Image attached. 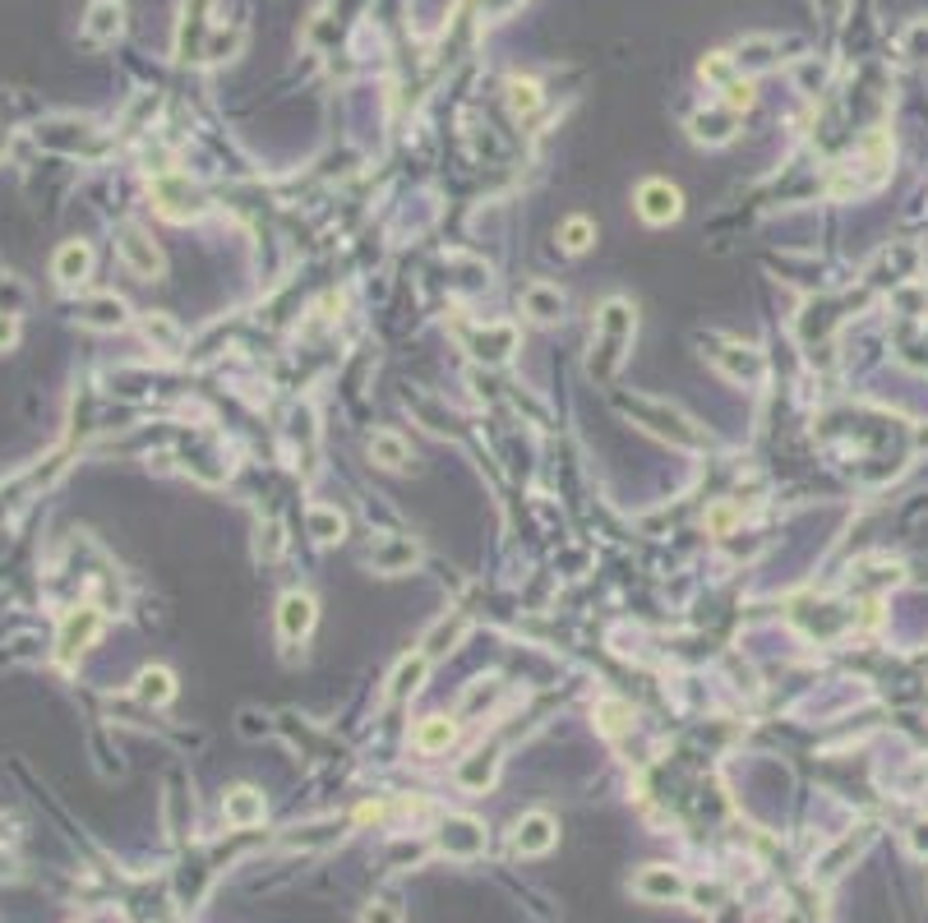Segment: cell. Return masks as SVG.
Listing matches in <instances>:
<instances>
[{"label":"cell","mask_w":928,"mask_h":923,"mask_svg":"<svg viewBox=\"0 0 928 923\" xmlns=\"http://www.w3.org/2000/svg\"><path fill=\"white\" fill-rule=\"evenodd\" d=\"M633 328H638V319H633V310H628L624 300H605L601 314H596V356H591V374L596 379L615 374V365L624 360L628 342H633Z\"/></svg>","instance_id":"6da1fadb"},{"label":"cell","mask_w":928,"mask_h":923,"mask_svg":"<svg viewBox=\"0 0 928 923\" xmlns=\"http://www.w3.org/2000/svg\"><path fill=\"white\" fill-rule=\"evenodd\" d=\"M633 204H638L642 222H651V227H665V222H675V217L684 213V194H679L670 180H642Z\"/></svg>","instance_id":"7a4b0ae2"},{"label":"cell","mask_w":928,"mask_h":923,"mask_svg":"<svg viewBox=\"0 0 928 923\" xmlns=\"http://www.w3.org/2000/svg\"><path fill=\"white\" fill-rule=\"evenodd\" d=\"M116 250H121L125 268H130L134 277H144V282L162 277V250H157V245L139 227H121V231H116Z\"/></svg>","instance_id":"3957f363"},{"label":"cell","mask_w":928,"mask_h":923,"mask_svg":"<svg viewBox=\"0 0 928 923\" xmlns=\"http://www.w3.org/2000/svg\"><path fill=\"white\" fill-rule=\"evenodd\" d=\"M314 619H319V605H314L310 591H287L278 605V633L282 642H305L314 628Z\"/></svg>","instance_id":"277c9868"},{"label":"cell","mask_w":928,"mask_h":923,"mask_svg":"<svg viewBox=\"0 0 928 923\" xmlns=\"http://www.w3.org/2000/svg\"><path fill=\"white\" fill-rule=\"evenodd\" d=\"M97 633H102V614H97L93 605H84V610H74L70 619L61 624V642H56L61 651H56V656H61L65 665H70L74 656H84V651L93 647Z\"/></svg>","instance_id":"5b68a950"},{"label":"cell","mask_w":928,"mask_h":923,"mask_svg":"<svg viewBox=\"0 0 928 923\" xmlns=\"http://www.w3.org/2000/svg\"><path fill=\"white\" fill-rule=\"evenodd\" d=\"M125 28V5L121 0H93L88 5V19H84V42L88 47H107L116 42Z\"/></svg>","instance_id":"8992f818"},{"label":"cell","mask_w":928,"mask_h":923,"mask_svg":"<svg viewBox=\"0 0 928 923\" xmlns=\"http://www.w3.org/2000/svg\"><path fill=\"white\" fill-rule=\"evenodd\" d=\"M88 273H93V250H88V240H65L61 250H56V259H51V277H56L61 287H84Z\"/></svg>","instance_id":"52a82bcc"},{"label":"cell","mask_w":928,"mask_h":923,"mask_svg":"<svg viewBox=\"0 0 928 923\" xmlns=\"http://www.w3.org/2000/svg\"><path fill=\"white\" fill-rule=\"evenodd\" d=\"M555 840H559V827L550 813H527V817H518V827H513V850L518 854H545Z\"/></svg>","instance_id":"ba28073f"},{"label":"cell","mask_w":928,"mask_h":923,"mask_svg":"<svg viewBox=\"0 0 928 923\" xmlns=\"http://www.w3.org/2000/svg\"><path fill=\"white\" fill-rule=\"evenodd\" d=\"M444 854H458V859H471V854L485 850V831L476 817H448L444 822V836H439Z\"/></svg>","instance_id":"9c48e42d"},{"label":"cell","mask_w":928,"mask_h":923,"mask_svg":"<svg viewBox=\"0 0 928 923\" xmlns=\"http://www.w3.org/2000/svg\"><path fill=\"white\" fill-rule=\"evenodd\" d=\"M421 559V550H416V540H407V536H384L379 545L370 550V564H374V573H407L411 564Z\"/></svg>","instance_id":"30bf717a"},{"label":"cell","mask_w":928,"mask_h":923,"mask_svg":"<svg viewBox=\"0 0 928 923\" xmlns=\"http://www.w3.org/2000/svg\"><path fill=\"white\" fill-rule=\"evenodd\" d=\"M153 194H157V208H162L167 217H176V222H181V217H194V213H199V204H194L199 194L190 190V180H185V176H162V180L153 185Z\"/></svg>","instance_id":"8fae6325"},{"label":"cell","mask_w":928,"mask_h":923,"mask_svg":"<svg viewBox=\"0 0 928 923\" xmlns=\"http://www.w3.org/2000/svg\"><path fill=\"white\" fill-rule=\"evenodd\" d=\"M222 817H227L231 827H254V822H264V794L254 790V785H236V790H227V799H222Z\"/></svg>","instance_id":"7c38bea8"},{"label":"cell","mask_w":928,"mask_h":923,"mask_svg":"<svg viewBox=\"0 0 928 923\" xmlns=\"http://www.w3.org/2000/svg\"><path fill=\"white\" fill-rule=\"evenodd\" d=\"M522 310L536 319V324H559L564 319V291L550 287V282H531L522 291Z\"/></svg>","instance_id":"4fadbf2b"},{"label":"cell","mask_w":928,"mask_h":923,"mask_svg":"<svg viewBox=\"0 0 928 923\" xmlns=\"http://www.w3.org/2000/svg\"><path fill=\"white\" fill-rule=\"evenodd\" d=\"M633 891H638L642 900H679L688 891V882L675 873V868H647V873H638Z\"/></svg>","instance_id":"5bb4252c"},{"label":"cell","mask_w":928,"mask_h":923,"mask_svg":"<svg viewBox=\"0 0 928 923\" xmlns=\"http://www.w3.org/2000/svg\"><path fill=\"white\" fill-rule=\"evenodd\" d=\"M628 411H638V416H651V420H661L656 425V434H670V439H679V444H702V434L688 425L679 411H670V407H651V402H633Z\"/></svg>","instance_id":"9a60e30c"},{"label":"cell","mask_w":928,"mask_h":923,"mask_svg":"<svg viewBox=\"0 0 928 923\" xmlns=\"http://www.w3.org/2000/svg\"><path fill=\"white\" fill-rule=\"evenodd\" d=\"M370 457L379 462L384 471H402L411 462V448H407V439H402L398 430H379L370 439Z\"/></svg>","instance_id":"2e32d148"},{"label":"cell","mask_w":928,"mask_h":923,"mask_svg":"<svg viewBox=\"0 0 928 923\" xmlns=\"http://www.w3.org/2000/svg\"><path fill=\"white\" fill-rule=\"evenodd\" d=\"M305 527H310V536L319 540V545H333V540L347 536V517H342L333 504H310V513H305Z\"/></svg>","instance_id":"e0dca14e"},{"label":"cell","mask_w":928,"mask_h":923,"mask_svg":"<svg viewBox=\"0 0 928 923\" xmlns=\"http://www.w3.org/2000/svg\"><path fill=\"white\" fill-rule=\"evenodd\" d=\"M134 693L144 697L148 707H167L171 697H176V674L167 670V665H148L144 674H139V688Z\"/></svg>","instance_id":"ac0fdd59"},{"label":"cell","mask_w":928,"mask_h":923,"mask_svg":"<svg viewBox=\"0 0 928 923\" xmlns=\"http://www.w3.org/2000/svg\"><path fill=\"white\" fill-rule=\"evenodd\" d=\"M518 347V333L508 324H490L485 333H476V342H471V351L481 360H490V365H499V360H508V351Z\"/></svg>","instance_id":"d6986e66"},{"label":"cell","mask_w":928,"mask_h":923,"mask_svg":"<svg viewBox=\"0 0 928 923\" xmlns=\"http://www.w3.org/2000/svg\"><path fill=\"white\" fill-rule=\"evenodd\" d=\"M430 665L434 660L425 656V651H416V656H407L393 670V679H388V697H407V693H416V688L425 684V674H430Z\"/></svg>","instance_id":"ffe728a7"},{"label":"cell","mask_w":928,"mask_h":923,"mask_svg":"<svg viewBox=\"0 0 928 923\" xmlns=\"http://www.w3.org/2000/svg\"><path fill=\"white\" fill-rule=\"evenodd\" d=\"M411 739H416V748H421V753H444V748L458 739V725H453L448 716H425L421 725H416V734H411Z\"/></svg>","instance_id":"44dd1931"},{"label":"cell","mask_w":928,"mask_h":923,"mask_svg":"<svg viewBox=\"0 0 928 923\" xmlns=\"http://www.w3.org/2000/svg\"><path fill=\"white\" fill-rule=\"evenodd\" d=\"M125 314H130V310H125V300L107 291V296H93V300H88L79 319H84L88 328H121V324H125Z\"/></svg>","instance_id":"7402d4cb"},{"label":"cell","mask_w":928,"mask_h":923,"mask_svg":"<svg viewBox=\"0 0 928 923\" xmlns=\"http://www.w3.org/2000/svg\"><path fill=\"white\" fill-rule=\"evenodd\" d=\"M735 134V111H721V116H693V139L698 144H725Z\"/></svg>","instance_id":"603a6c76"},{"label":"cell","mask_w":928,"mask_h":923,"mask_svg":"<svg viewBox=\"0 0 928 923\" xmlns=\"http://www.w3.org/2000/svg\"><path fill=\"white\" fill-rule=\"evenodd\" d=\"M144 337L162 351H181V342H185V333L171 324L167 314H144Z\"/></svg>","instance_id":"cb8c5ba5"},{"label":"cell","mask_w":928,"mask_h":923,"mask_svg":"<svg viewBox=\"0 0 928 923\" xmlns=\"http://www.w3.org/2000/svg\"><path fill=\"white\" fill-rule=\"evenodd\" d=\"M712 356H716V365L730 370L735 379H762V374H767V360H762L753 347H744V356H725V351H712Z\"/></svg>","instance_id":"d4e9b609"},{"label":"cell","mask_w":928,"mask_h":923,"mask_svg":"<svg viewBox=\"0 0 928 923\" xmlns=\"http://www.w3.org/2000/svg\"><path fill=\"white\" fill-rule=\"evenodd\" d=\"M596 240V227H591L587 217H564V227H559V245H564L568 254H582Z\"/></svg>","instance_id":"484cf974"},{"label":"cell","mask_w":928,"mask_h":923,"mask_svg":"<svg viewBox=\"0 0 928 923\" xmlns=\"http://www.w3.org/2000/svg\"><path fill=\"white\" fill-rule=\"evenodd\" d=\"M458 780L467 790H485V785L495 780V753H476V762H467V767L458 771Z\"/></svg>","instance_id":"4316f807"},{"label":"cell","mask_w":928,"mask_h":923,"mask_svg":"<svg viewBox=\"0 0 928 923\" xmlns=\"http://www.w3.org/2000/svg\"><path fill=\"white\" fill-rule=\"evenodd\" d=\"M508 107L518 111V116H531V111L541 107V88L531 84V79H513L508 84Z\"/></svg>","instance_id":"83f0119b"},{"label":"cell","mask_w":928,"mask_h":923,"mask_svg":"<svg viewBox=\"0 0 928 923\" xmlns=\"http://www.w3.org/2000/svg\"><path fill=\"white\" fill-rule=\"evenodd\" d=\"M596 716H601V725H605L610 734H619V730L628 725V716H633V711H628L624 702H601V711H596Z\"/></svg>","instance_id":"f1b7e54d"},{"label":"cell","mask_w":928,"mask_h":923,"mask_svg":"<svg viewBox=\"0 0 928 923\" xmlns=\"http://www.w3.org/2000/svg\"><path fill=\"white\" fill-rule=\"evenodd\" d=\"M725 111H748L753 107V84H744V79H735V84H725Z\"/></svg>","instance_id":"f546056e"},{"label":"cell","mask_w":928,"mask_h":923,"mask_svg":"<svg viewBox=\"0 0 928 923\" xmlns=\"http://www.w3.org/2000/svg\"><path fill=\"white\" fill-rule=\"evenodd\" d=\"M361 923H402V910L393 900H379V905H365Z\"/></svg>","instance_id":"4dcf8cb0"},{"label":"cell","mask_w":928,"mask_h":923,"mask_svg":"<svg viewBox=\"0 0 928 923\" xmlns=\"http://www.w3.org/2000/svg\"><path fill=\"white\" fill-rule=\"evenodd\" d=\"M730 70H735V56H712L707 65H702V79H716V84H735V79H730Z\"/></svg>","instance_id":"1f68e13d"},{"label":"cell","mask_w":928,"mask_h":923,"mask_svg":"<svg viewBox=\"0 0 928 923\" xmlns=\"http://www.w3.org/2000/svg\"><path fill=\"white\" fill-rule=\"evenodd\" d=\"M14 342H19V314H0V351H10Z\"/></svg>","instance_id":"d6a6232c"},{"label":"cell","mask_w":928,"mask_h":923,"mask_svg":"<svg viewBox=\"0 0 928 923\" xmlns=\"http://www.w3.org/2000/svg\"><path fill=\"white\" fill-rule=\"evenodd\" d=\"M707 527H712V531H730V527H735V508H730V504L712 508V513H707Z\"/></svg>","instance_id":"836d02e7"},{"label":"cell","mask_w":928,"mask_h":923,"mask_svg":"<svg viewBox=\"0 0 928 923\" xmlns=\"http://www.w3.org/2000/svg\"><path fill=\"white\" fill-rule=\"evenodd\" d=\"M919 448H928V430H919Z\"/></svg>","instance_id":"e575fe53"}]
</instances>
